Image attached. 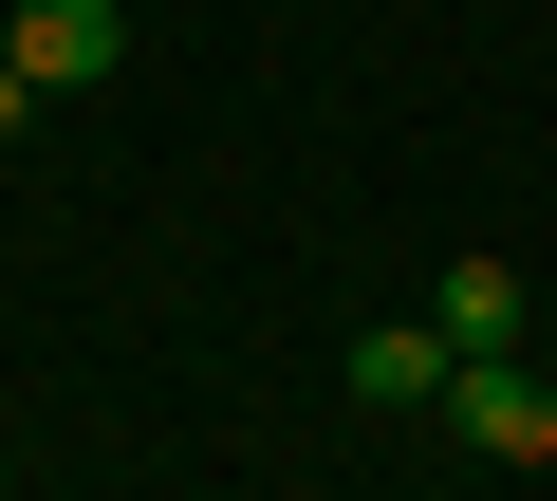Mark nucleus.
Wrapping results in <instances>:
<instances>
[{
	"instance_id": "f257e3e1",
	"label": "nucleus",
	"mask_w": 557,
	"mask_h": 501,
	"mask_svg": "<svg viewBox=\"0 0 557 501\" xmlns=\"http://www.w3.org/2000/svg\"><path fill=\"white\" fill-rule=\"evenodd\" d=\"M446 446H465V464H557V372L465 353V372H446Z\"/></svg>"
},
{
	"instance_id": "f03ea898",
	"label": "nucleus",
	"mask_w": 557,
	"mask_h": 501,
	"mask_svg": "<svg viewBox=\"0 0 557 501\" xmlns=\"http://www.w3.org/2000/svg\"><path fill=\"white\" fill-rule=\"evenodd\" d=\"M0 57H20L38 93H112V57H131V20H112V0H20V20H0Z\"/></svg>"
},
{
	"instance_id": "7ed1b4c3",
	"label": "nucleus",
	"mask_w": 557,
	"mask_h": 501,
	"mask_svg": "<svg viewBox=\"0 0 557 501\" xmlns=\"http://www.w3.org/2000/svg\"><path fill=\"white\" fill-rule=\"evenodd\" d=\"M335 372H354V409H446V372H465V353H446V316H372Z\"/></svg>"
},
{
	"instance_id": "20e7f679",
	"label": "nucleus",
	"mask_w": 557,
	"mask_h": 501,
	"mask_svg": "<svg viewBox=\"0 0 557 501\" xmlns=\"http://www.w3.org/2000/svg\"><path fill=\"white\" fill-rule=\"evenodd\" d=\"M428 316H446V353H520V335H539V298H520V261H483V241H465V261L428 279Z\"/></svg>"
},
{
	"instance_id": "39448f33",
	"label": "nucleus",
	"mask_w": 557,
	"mask_h": 501,
	"mask_svg": "<svg viewBox=\"0 0 557 501\" xmlns=\"http://www.w3.org/2000/svg\"><path fill=\"white\" fill-rule=\"evenodd\" d=\"M20 130H38V75H20V57H0V149H20Z\"/></svg>"
},
{
	"instance_id": "423d86ee",
	"label": "nucleus",
	"mask_w": 557,
	"mask_h": 501,
	"mask_svg": "<svg viewBox=\"0 0 557 501\" xmlns=\"http://www.w3.org/2000/svg\"><path fill=\"white\" fill-rule=\"evenodd\" d=\"M0 20H20V0H0Z\"/></svg>"
}]
</instances>
